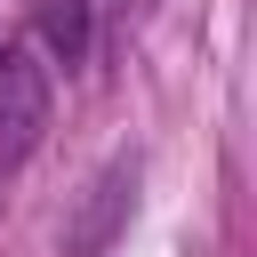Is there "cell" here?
Returning a JSON list of instances; mask_svg holds the SVG:
<instances>
[{"label":"cell","instance_id":"6da1fadb","mask_svg":"<svg viewBox=\"0 0 257 257\" xmlns=\"http://www.w3.org/2000/svg\"><path fill=\"white\" fill-rule=\"evenodd\" d=\"M48 128V72L32 48H0V169H16Z\"/></svg>","mask_w":257,"mask_h":257},{"label":"cell","instance_id":"7a4b0ae2","mask_svg":"<svg viewBox=\"0 0 257 257\" xmlns=\"http://www.w3.org/2000/svg\"><path fill=\"white\" fill-rule=\"evenodd\" d=\"M32 24H40V40H48L64 64L88 56V0H32Z\"/></svg>","mask_w":257,"mask_h":257}]
</instances>
